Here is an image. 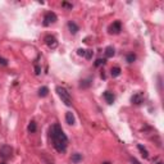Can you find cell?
Masks as SVG:
<instances>
[{
  "label": "cell",
  "mask_w": 164,
  "mask_h": 164,
  "mask_svg": "<svg viewBox=\"0 0 164 164\" xmlns=\"http://www.w3.org/2000/svg\"><path fill=\"white\" fill-rule=\"evenodd\" d=\"M112 77H118L119 74H120V68L119 67H114V68H112Z\"/></svg>",
  "instance_id": "e0dca14e"
},
{
  "label": "cell",
  "mask_w": 164,
  "mask_h": 164,
  "mask_svg": "<svg viewBox=\"0 0 164 164\" xmlns=\"http://www.w3.org/2000/svg\"><path fill=\"white\" fill-rule=\"evenodd\" d=\"M36 128H37V126H36V123H35L33 120H32V122H30L28 127H27V130H28V132H31V133L36 132Z\"/></svg>",
  "instance_id": "9a60e30c"
},
{
  "label": "cell",
  "mask_w": 164,
  "mask_h": 164,
  "mask_svg": "<svg viewBox=\"0 0 164 164\" xmlns=\"http://www.w3.org/2000/svg\"><path fill=\"white\" fill-rule=\"evenodd\" d=\"M0 64H2V65H8V60L4 59L3 57H0Z\"/></svg>",
  "instance_id": "44dd1931"
},
{
  "label": "cell",
  "mask_w": 164,
  "mask_h": 164,
  "mask_svg": "<svg viewBox=\"0 0 164 164\" xmlns=\"http://www.w3.org/2000/svg\"><path fill=\"white\" fill-rule=\"evenodd\" d=\"M144 100H145V98H144V94H142V92H136L133 96L131 98V101H132L133 104H136V105L142 104Z\"/></svg>",
  "instance_id": "52a82bcc"
},
{
  "label": "cell",
  "mask_w": 164,
  "mask_h": 164,
  "mask_svg": "<svg viewBox=\"0 0 164 164\" xmlns=\"http://www.w3.org/2000/svg\"><path fill=\"white\" fill-rule=\"evenodd\" d=\"M137 149L141 151V154H142V156H144V158H149V153H147V150H146L142 145H137Z\"/></svg>",
  "instance_id": "2e32d148"
},
{
  "label": "cell",
  "mask_w": 164,
  "mask_h": 164,
  "mask_svg": "<svg viewBox=\"0 0 164 164\" xmlns=\"http://www.w3.org/2000/svg\"><path fill=\"white\" fill-rule=\"evenodd\" d=\"M91 84H92V79L91 78H85V79H82L81 82H79V89H89L90 86H91Z\"/></svg>",
  "instance_id": "30bf717a"
},
{
  "label": "cell",
  "mask_w": 164,
  "mask_h": 164,
  "mask_svg": "<svg viewBox=\"0 0 164 164\" xmlns=\"http://www.w3.org/2000/svg\"><path fill=\"white\" fill-rule=\"evenodd\" d=\"M103 164H110V163H109V161H105V163H103Z\"/></svg>",
  "instance_id": "484cf974"
},
{
  "label": "cell",
  "mask_w": 164,
  "mask_h": 164,
  "mask_svg": "<svg viewBox=\"0 0 164 164\" xmlns=\"http://www.w3.org/2000/svg\"><path fill=\"white\" fill-rule=\"evenodd\" d=\"M77 54H78L79 57H85L86 50H85V49H78V50H77Z\"/></svg>",
  "instance_id": "ffe728a7"
},
{
  "label": "cell",
  "mask_w": 164,
  "mask_h": 164,
  "mask_svg": "<svg viewBox=\"0 0 164 164\" xmlns=\"http://www.w3.org/2000/svg\"><path fill=\"white\" fill-rule=\"evenodd\" d=\"M0 164H5V161H2V163H0Z\"/></svg>",
  "instance_id": "4316f807"
},
{
  "label": "cell",
  "mask_w": 164,
  "mask_h": 164,
  "mask_svg": "<svg viewBox=\"0 0 164 164\" xmlns=\"http://www.w3.org/2000/svg\"><path fill=\"white\" fill-rule=\"evenodd\" d=\"M114 48L113 46H108L106 49H105V57L106 58H112L113 55H114Z\"/></svg>",
  "instance_id": "5bb4252c"
},
{
  "label": "cell",
  "mask_w": 164,
  "mask_h": 164,
  "mask_svg": "<svg viewBox=\"0 0 164 164\" xmlns=\"http://www.w3.org/2000/svg\"><path fill=\"white\" fill-rule=\"evenodd\" d=\"M71 160H72V163H74V164H77V163L82 161V154H79V153L72 154V158H71Z\"/></svg>",
  "instance_id": "7c38bea8"
},
{
  "label": "cell",
  "mask_w": 164,
  "mask_h": 164,
  "mask_svg": "<svg viewBox=\"0 0 164 164\" xmlns=\"http://www.w3.org/2000/svg\"><path fill=\"white\" fill-rule=\"evenodd\" d=\"M35 69H36V74H40V67L38 65L35 67Z\"/></svg>",
  "instance_id": "cb8c5ba5"
},
{
  "label": "cell",
  "mask_w": 164,
  "mask_h": 164,
  "mask_svg": "<svg viewBox=\"0 0 164 164\" xmlns=\"http://www.w3.org/2000/svg\"><path fill=\"white\" fill-rule=\"evenodd\" d=\"M135 59H136V55H135V54H132V53L127 54V62H128V63L135 62Z\"/></svg>",
  "instance_id": "ac0fdd59"
},
{
  "label": "cell",
  "mask_w": 164,
  "mask_h": 164,
  "mask_svg": "<svg viewBox=\"0 0 164 164\" xmlns=\"http://www.w3.org/2000/svg\"><path fill=\"white\" fill-rule=\"evenodd\" d=\"M109 33H112V35H118L120 31H122V24L119 21H115L113 22L110 26H109Z\"/></svg>",
  "instance_id": "5b68a950"
},
{
  "label": "cell",
  "mask_w": 164,
  "mask_h": 164,
  "mask_svg": "<svg viewBox=\"0 0 164 164\" xmlns=\"http://www.w3.org/2000/svg\"><path fill=\"white\" fill-rule=\"evenodd\" d=\"M92 55H94V51H92L91 49L86 50V54H85V58H86V59H91V58H92Z\"/></svg>",
  "instance_id": "d6986e66"
},
{
  "label": "cell",
  "mask_w": 164,
  "mask_h": 164,
  "mask_svg": "<svg viewBox=\"0 0 164 164\" xmlns=\"http://www.w3.org/2000/svg\"><path fill=\"white\" fill-rule=\"evenodd\" d=\"M58 17L57 14L54 12H48L45 13V16H44V26H50V24H54L57 22Z\"/></svg>",
  "instance_id": "277c9868"
},
{
  "label": "cell",
  "mask_w": 164,
  "mask_h": 164,
  "mask_svg": "<svg viewBox=\"0 0 164 164\" xmlns=\"http://www.w3.org/2000/svg\"><path fill=\"white\" fill-rule=\"evenodd\" d=\"M49 137L51 140V144L54 146V149L57 150L58 153H65L67 150V146H68V139L64 133V131L62 130V127L55 123L53 125L49 130Z\"/></svg>",
  "instance_id": "6da1fadb"
},
{
  "label": "cell",
  "mask_w": 164,
  "mask_h": 164,
  "mask_svg": "<svg viewBox=\"0 0 164 164\" xmlns=\"http://www.w3.org/2000/svg\"><path fill=\"white\" fill-rule=\"evenodd\" d=\"M45 43H46V45H48L49 48H51V49H55V48L58 46V41H57V38L54 37L53 35H48V36L45 37Z\"/></svg>",
  "instance_id": "8992f818"
},
{
  "label": "cell",
  "mask_w": 164,
  "mask_h": 164,
  "mask_svg": "<svg viewBox=\"0 0 164 164\" xmlns=\"http://www.w3.org/2000/svg\"><path fill=\"white\" fill-rule=\"evenodd\" d=\"M65 122H67L69 126H73L74 123H76V118H74V115H73L72 112H67V113H65Z\"/></svg>",
  "instance_id": "ba28073f"
},
{
  "label": "cell",
  "mask_w": 164,
  "mask_h": 164,
  "mask_svg": "<svg viewBox=\"0 0 164 164\" xmlns=\"http://www.w3.org/2000/svg\"><path fill=\"white\" fill-rule=\"evenodd\" d=\"M68 28H69L71 33H73V35H74V33H77V32H78V30H79V28H78V26H77L74 22H72V21H71V22H68Z\"/></svg>",
  "instance_id": "8fae6325"
},
{
  "label": "cell",
  "mask_w": 164,
  "mask_h": 164,
  "mask_svg": "<svg viewBox=\"0 0 164 164\" xmlns=\"http://www.w3.org/2000/svg\"><path fill=\"white\" fill-rule=\"evenodd\" d=\"M63 7H67V8H72V4H67V3H63Z\"/></svg>",
  "instance_id": "d4e9b609"
},
{
  "label": "cell",
  "mask_w": 164,
  "mask_h": 164,
  "mask_svg": "<svg viewBox=\"0 0 164 164\" xmlns=\"http://www.w3.org/2000/svg\"><path fill=\"white\" fill-rule=\"evenodd\" d=\"M55 91H57V94H58V96L60 98V100H62L67 106H71V105H72L71 94L67 91V89H64V87H62V86H57Z\"/></svg>",
  "instance_id": "7a4b0ae2"
},
{
  "label": "cell",
  "mask_w": 164,
  "mask_h": 164,
  "mask_svg": "<svg viewBox=\"0 0 164 164\" xmlns=\"http://www.w3.org/2000/svg\"><path fill=\"white\" fill-rule=\"evenodd\" d=\"M104 63H105V60H104V59H98V60H96V63H95V65L99 67V65H101V64H104Z\"/></svg>",
  "instance_id": "7402d4cb"
},
{
  "label": "cell",
  "mask_w": 164,
  "mask_h": 164,
  "mask_svg": "<svg viewBox=\"0 0 164 164\" xmlns=\"http://www.w3.org/2000/svg\"><path fill=\"white\" fill-rule=\"evenodd\" d=\"M48 94H49V89L46 87V86H43L40 90H38V96L40 98H45V96H48Z\"/></svg>",
  "instance_id": "4fadbf2b"
},
{
  "label": "cell",
  "mask_w": 164,
  "mask_h": 164,
  "mask_svg": "<svg viewBox=\"0 0 164 164\" xmlns=\"http://www.w3.org/2000/svg\"><path fill=\"white\" fill-rule=\"evenodd\" d=\"M158 164H163V163H158Z\"/></svg>",
  "instance_id": "83f0119b"
},
{
  "label": "cell",
  "mask_w": 164,
  "mask_h": 164,
  "mask_svg": "<svg viewBox=\"0 0 164 164\" xmlns=\"http://www.w3.org/2000/svg\"><path fill=\"white\" fill-rule=\"evenodd\" d=\"M12 154H13V147L9 146V145H3L0 147V158H2L4 161L10 159L12 158Z\"/></svg>",
  "instance_id": "3957f363"
},
{
  "label": "cell",
  "mask_w": 164,
  "mask_h": 164,
  "mask_svg": "<svg viewBox=\"0 0 164 164\" xmlns=\"http://www.w3.org/2000/svg\"><path fill=\"white\" fill-rule=\"evenodd\" d=\"M131 161H132V164H141V163H140L137 159H136V158H133V156L131 158Z\"/></svg>",
  "instance_id": "603a6c76"
},
{
  "label": "cell",
  "mask_w": 164,
  "mask_h": 164,
  "mask_svg": "<svg viewBox=\"0 0 164 164\" xmlns=\"http://www.w3.org/2000/svg\"><path fill=\"white\" fill-rule=\"evenodd\" d=\"M103 96H104V99H105V101H106L108 104H113V103H114V95H113L112 92L105 91V92L103 94Z\"/></svg>",
  "instance_id": "9c48e42d"
}]
</instances>
